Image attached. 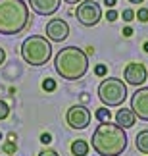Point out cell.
<instances>
[{
  "label": "cell",
  "instance_id": "6da1fadb",
  "mask_svg": "<svg viewBox=\"0 0 148 156\" xmlns=\"http://www.w3.org/2000/svg\"><path fill=\"white\" fill-rule=\"evenodd\" d=\"M92 151L100 156H119L127 148V135L117 123L100 122L92 133Z\"/></svg>",
  "mask_w": 148,
  "mask_h": 156
},
{
  "label": "cell",
  "instance_id": "7a4b0ae2",
  "mask_svg": "<svg viewBox=\"0 0 148 156\" xmlns=\"http://www.w3.org/2000/svg\"><path fill=\"white\" fill-rule=\"evenodd\" d=\"M58 75L67 81H77L88 71V58L79 46H64L54 58Z\"/></svg>",
  "mask_w": 148,
  "mask_h": 156
},
{
  "label": "cell",
  "instance_id": "3957f363",
  "mask_svg": "<svg viewBox=\"0 0 148 156\" xmlns=\"http://www.w3.org/2000/svg\"><path fill=\"white\" fill-rule=\"evenodd\" d=\"M29 23V8L23 0H0V33L17 35Z\"/></svg>",
  "mask_w": 148,
  "mask_h": 156
},
{
  "label": "cell",
  "instance_id": "277c9868",
  "mask_svg": "<svg viewBox=\"0 0 148 156\" xmlns=\"http://www.w3.org/2000/svg\"><path fill=\"white\" fill-rule=\"evenodd\" d=\"M21 58L29 66H35V68L44 66L52 58L50 41H46V37H43V35H31L21 44Z\"/></svg>",
  "mask_w": 148,
  "mask_h": 156
},
{
  "label": "cell",
  "instance_id": "5b68a950",
  "mask_svg": "<svg viewBox=\"0 0 148 156\" xmlns=\"http://www.w3.org/2000/svg\"><path fill=\"white\" fill-rule=\"evenodd\" d=\"M98 97L102 100V104H106L108 108L121 106L127 98V85L123 83V79L106 77L98 85Z\"/></svg>",
  "mask_w": 148,
  "mask_h": 156
},
{
  "label": "cell",
  "instance_id": "8992f818",
  "mask_svg": "<svg viewBox=\"0 0 148 156\" xmlns=\"http://www.w3.org/2000/svg\"><path fill=\"white\" fill-rule=\"evenodd\" d=\"M75 17L81 25L85 27H92L96 25L102 17V10L100 6L94 2V0H81L79 6H77V12H75Z\"/></svg>",
  "mask_w": 148,
  "mask_h": 156
},
{
  "label": "cell",
  "instance_id": "52a82bcc",
  "mask_svg": "<svg viewBox=\"0 0 148 156\" xmlns=\"http://www.w3.org/2000/svg\"><path fill=\"white\" fill-rule=\"evenodd\" d=\"M91 118H92L91 110H88L87 106H81V104L71 106L67 110V114H66V122H67V125L71 129H85V127H88Z\"/></svg>",
  "mask_w": 148,
  "mask_h": 156
},
{
  "label": "cell",
  "instance_id": "ba28073f",
  "mask_svg": "<svg viewBox=\"0 0 148 156\" xmlns=\"http://www.w3.org/2000/svg\"><path fill=\"white\" fill-rule=\"evenodd\" d=\"M123 77H125V81L129 85H135V87H140L143 83L146 81V68L140 62H131L125 66V69H123Z\"/></svg>",
  "mask_w": 148,
  "mask_h": 156
},
{
  "label": "cell",
  "instance_id": "9c48e42d",
  "mask_svg": "<svg viewBox=\"0 0 148 156\" xmlns=\"http://www.w3.org/2000/svg\"><path fill=\"white\" fill-rule=\"evenodd\" d=\"M69 35V25L67 21L60 20V17H54V20H50L46 23V37L50 41H54V43H62V41H66Z\"/></svg>",
  "mask_w": 148,
  "mask_h": 156
},
{
  "label": "cell",
  "instance_id": "30bf717a",
  "mask_svg": "<svg viewBox=\"0 0 148 156\" xmlns=\"http://www.w3.org/2000/svg\"><path fill=\"white\" fill-rule=\"evenodd\" d=\"M131 110L135 112V116L139 119L148 122V87L137 89V93L131 98Z\"/></svg>",
  "mask_w": 148,
  "mask_h": 156
},
{
  "label": "cell",
  "instance_id": "8fae6325",
  "mask_svg": "<svg viewBox=\"0 0 148 156\" xmlns=\"http://www.w3.org/2000/svg\"><path fill=\"white\" fill-rule=\"evenodd\" d=\"M29 4L39 16H54L60 8V0H29Z\"/></svg>",
  "mask_w": 148,
  "mask_h": 156
},
{
  "label": "cell",
  "instance_id": "7c38bea8",
  "mask_svg": "<svg viewBox=\"0 0 148 156\" xmlns=\"http://www.w3.org/2000/svg\"><path fill=\"white\" fill-rule=\"evenodd\" d=\"M115 122L119 127L127 129V127H133L135 122H137V116H135V112L131 110V108H119L115 114Z\"/></svg>",
  "mask_w": 148,
  "mask_h": 156
},
{
  "label": "cell",
  "instance_id": "4fadbf2b",
  "mask_svg": "<svg viewBox=\"0 0 148 156\" xmlns=\"http://www.w3.org/2000/svg\"><path fill=\"white\" fill-rule=\"evenodd\" d=\"M88 143L87 141H83V139H77L71 143V154L73 156H87L88 154Z\"/></svg>",
  "mask_w": 148,
  "mask_h": 156
},
{
  "label": "cell",
  "instance_id": "5bb4252c",
  "mask_svg": "<svg viewBox=\"0 0 148 156\" xmlns=\"http://www.w3.org/2000/svg\"><path fill=\"white\" fill-rule=\"evenodd\" d=\"M135 145H137L139 152L148 154V129H144V131H140V133H137V137H135Z\"/></svg>",
  "mask_w": 148,
  "mask_h": 156
},
{
  "label": "cell",
  "instance_id": "9a60e30c",
  "mask_svg": "<svg viewBox=\"0 0 148 156\" xmlns=\"http://www.w3.org/2000/svg\"><path fill=\"white\" fill-rule=\"evenodd\" d=\"M94 118L98 119V122H110V118H112V114L108 108H98L96 112H94Z\"/></svg>",
  "mask_w": 148,
  "mask_h": 156
},
{
  "label": "cell",
  "instance_id": "2e32d148",
  "mask_svg": "<svg viewBox=\"0 0 148 156\" xmlns=\"http://www.w3.org/2000/svg\"><path fill=\"white\" fill-rule=\"evenodd\" d=\"M43 89H44L46 93H52V91L56 89V81H54V79H50V77H46V79L43 81Z\"/></svg>",
  "mask_w": 148,
  "mask_h": 156
},
{
  "label": "cell",
  "instance_id": "e0dca14e",
  "mask_svg": "<svg viewBox=\"0 0 148 156\" xmlns=\"http://www.w3.org/2000/svg\"><path fill=\"white\" fill-rule=\"evenodd\" d=\"M8 116H10V106L4 100H0V119H6Z\"/></svg>",
  "mask_w": 148,
  "mask_h": 156
},
{
  "label": "cell",
  "instance_id": "ac0fdd59",
  "mask_svg": "<svg viewBox=\"0 0 148 156\" xmlns=\"http://www.w3.org/2000/svg\"><path fill=\"white\" fill-rule=\"evenodd\" d=\"M135 16H137V17H139V21H143V23H146V21H148V10H146V8L139 10Z\"/></svg>",
  "mask_w": 148,
  "mask_h": 156
},
{
  "label": "cell",
  "instance_id": "d6986e66",
  "mask_svg": "<svg viewBox=\"0 0 148 156\" xmlns=\"http://www.w3.org/2000/svg\"><path fill=\"white\" fill-rule=\"evenodd\" d=\"M121 16H123V20H125V21H131L133 17H135V12H133V10H123Z\"/></svg>",
  "mask_w": 148,
  "mask_h": 156
},
{
  "label": "cell",
  "instance_id": "ffe728a7",
  "mask_svg": "<svg viewBox=\"0 0 148 156\" xmlns=\"http://www.w3.org/2000/svg\"><path fill=\"white\" fill-rule=\"evenodd\" d=\"M39 156H60L56 151H52V148H44V151H40Z\"/></svg>",
  "mask_w": 148,
  "mask_h": 156
},
{
  "label": "cell",
  "instance_id": "44dd1931",
  "mask_svg": "<svg viewBox=\"0 0 148 156\" xmlns=\"http://www.w3.org/2000/svg\"><path fill=\"white\" fill-rule=\"evenodd\" d=\"M106 71H108V69H106V66H102V64L94 68V73H96V75H106Z\"/></svg>",
  "mask_w": 148,
  "mask_h": 156
},
{
  "label": "cell",
  "instance_id": "7402d4cb",
  "mask_svg": "<svg viewBox=\"0 0 148 156\" xmlns=\"http://www.w3.org/2000/svg\"><path fill=\"white\" fill-rule=\"evenodd\" d=\"M106 17H108V21H115V20H117V12H114V10H108V14H106Z\"/></svg>",
  "mask_w": 148,
  "mask_h": 156
},
{
  "label": "cell",
  "instance_id": "603a6c76",
  "mask_svg": "<svg viewBox=\"0 0 148 156\" xmlns=\"http://www.w3.org/2000/svg\"><path fill=\"white\" fill-rule=\"evenodd\" d=\"M40 141H43V143H44V145H48V143L52 141V137H50L48 133H43V135H40Z\"/></svg>",
  "mask_w": 148,
  "mask_h": 156
},
{
  "label": "cell",
  "instance_id": "cb8c5ba5",
  "mask_svg": "<svg viewBox=\"0 0 148 156\" xmlns=\"http://www.w3.org/2000/svg\"><path fill=\"white\" fill-rule=\"evenodd\" d=\"M4 62H6V52H4L2 46H0V66H2Z\"/></svg>",
  "mask_w": 148,
  "mask_h": 156
},
{
  "label": "cell",
  "instance_id": "d4e9b609",
  "mask_svg": "<svg viewBox=\"0 0 148 156\" xmlns=\"http://www.w3.org/2000/svg\"><path fill=\"white\" fill-rule=\"evenodd\" d=\"M4 151L6 152H14L15 151V145H4Z\"/></svg>",
  "mask_w": 148,
  "mask_h": 156
},
{
  "label": "cell",
  "instance_id": "484cf974",
  "mask_svg": "<svg viewBox=\"0 0 148 156\" xmlns=\"http://www.w3.org/2000/svg\"><path fill=\"white\" fill-rule=\"evenodd\" d=\"M123 35H125V37H131V35H133V29L131 27H125V29H123Z\"/></svg>",
  "mask_w": 148,
  "mask_h": 156
},
{
  "label": "cell",
  "instance_id": "4316f807",
  "mask_svg": "<svg viewBox=\"0 0 148 156\" xmlns=\"http://www.w3.org/2000/svg\"><path fill=\"white\" fill-rule=\"evenodd\" d=\"M115 2H117V0H104V4L108 6V8H112V6H115Z\"/></svg>",
  "mask_w": 148,
  "mask_h": 156
},
{
  "label": "cell",
  "instance_id": "83f0119b",
  "mask_svg": "<svg viewBox=\"0 0 148 156\" xmlns=\"http://www.w3.org/2000/svg\"><path fill=\"white\" fill-rule=\"evenodd\" d=\"M129 2H131V4H143L144 0H129Z\"/></svg>",
  "mask_w": 148,
  "mask_h": 156
},
{
  "label": "cell",
  "instance_id": "f1b7e54d",
  "mask_svg": "<svg viewBox=\"0 0 148 156\" xmlns=\"http://www.w3.org/2000/svg\"><path fill=\"white\" fill-rule=\"evenodd\" d=\"M64 2H67V4H77V2H81V0H64Z\"/></svg>",
  "mask_w": 148,
  "mask_h": 156
},
{
  "label": "cell",
  "instance_id": "f546056e",
  "mask_svg": "<svg viewBox=\"0 0 148 156\" xmlns=\"http://www.w3.org/2000/svg\"><path fill=\"white\" fill-rule=\"evenodd\" d=\"M144 52H148V41L144 43Z\"/></svg>",
  "mask_w": 148,
  "mask_h": 156
}]
</instances>
